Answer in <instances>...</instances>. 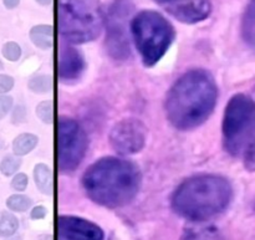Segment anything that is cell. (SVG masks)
Returning <instances> with one entry per match:
<instances>
[{
  "mask_svg": "<svg viewBox=\"0 0 255 240\" xmlns=\"http://www.w3.org/2000/svg\"><path fill=\"white\" fill-rule=\"evenodd\" d=\"M218 95L216 79L208 70H189L177 79L167 92L164 101L167 120L178 131L197 128L213 114Z\"/></svg>",
  "mask_w": 255,
  "mask_h": 240,
  "instance_id": "cell-1",
  "label": "cell"
},
{
  "mask_svg": "<svg viewBox=\"0 0 255 240\" xmlns=\"http://www.w3.org/2000/svg\"><path fill=\"white\" fill-rule=\"evenodd\" d=\"M81 186L97 206L117 209L134 201L142 186V173L136 163L121 157L97 159L85 171Z\"/></svg>",
  "mask_w": 255,
  "mask_h": 240,
  "instance_id": "cell-2",
  "label": "cell"
},
{
  "mask_svg": "<svg viewBox=\"0 0 255 240\" xmlns=\"http://www.w3.org/2000/svg\"><path fill=\"white\" fill-rule=\"evenodd\" d=\"M233 199V187L226 177L202 173L184 179L171 197L174 213L186 221L203 223L228 209Z\"/></svg>",
  "mask_w": 255,
  "mask_h": 240,
  "instance_id": "cell-3",
  "label": "cell"
},
{
  "mask_svg": "<svg viewBox=\"0 0 255 240\" xmlns=\"http://www.w3.org/2000/svg\"><path fill=\"white\" fill-rule=\"evenodd\" d=\"M56 19L60 35L71 45L94 41L105 27L101 0H57Z\"/></svg>",
  "mask_w": 255,
  "mask_h": 240,
  "instance_id": "cell-4",
  "label": "cell"
},
{
  "mask_svg": "<svg viewBox=\"0 0 255 240\" xmlns=\"http://www.w3.org/2000/svg\"><path fill=\"white\" fill-rule=\"evenodd\" d=\"M136 50L146 67H153L167 54L176 37L173 25L156 10H141L129 21Z\"/></svg>",
  "mask_w": 255,
  "mask_h": 240,
  "instance_id": "cell-5",
  "label": "cell"
},
{
  "mask_svg": "<svg viewBox=\"0 0 255 240\" xmlns=\"http://www.w3.org/2000/svg\"><path fill=\"white\" fill-rule=\"evenodd\" d=\"M222 142L232 157H246L255 146V101L248 95L236 94L227 104Z\"/></svg>",
  "mask_w": 255,
  "mask_h": 240,
  "instance_id": "cell-6",
  "label": "cell"
},
{
  "mask_svg": "<svg viewBox=\"0 0 255 240\" xmlns=\"http://www.w3.org/2000/svg\"><path fill=\"white\" fill-rule=\"evenodd\" d=\"M87 147L89 141L81 124L70 117H60L55 128V157L60 173H74L84 161Z\"/></svg>",
  "mask_w": 255,
  "mask_h": 240,
  "instance_id": "cell-7",
  "label": "cell"
},
{
  "mask_svg": "<svg viewBox=\"0 0 255 240\" xmlns=\"http://www.w3.org/2000/svg\"><path fill=\"white\" fill-rule=\"evenodd\" d=\"M133 11V0H114L105 12V45L107 54L117 61H125L131 56L128 21Z\"/></svg>",
  "mask_w": 255,
  "mask_h": 240,
  "instance_id": "cell-8",
  "label": "cell"
},
{
  "mask_svg": "<svg viewBox=\"0 0 255 240\" xmlns=\"http://www.w3.org/2000/svg\"><path fill=\"white\" fill-rule=\"evenodd\" d=\"M148 129L138 119H125L115 123L109 133L112 149L120 156H132L139 153L146 147Z\"/></svg>",
  "mask_w": 255,
  "mask_h": 240,
  "instance_id": "cell-9",
  "label": "cell"
},
{
  "mask_svg": "<svg viewBox=\"0 0 255 240\" xmlns=\"http://www.w3.org/2000/svg\"><path fill=\"white\" fill-rule=\"evenodd\" d=\"M56 231L60 239L64 240H105L101 227L76 216L57 217Z\"/></svg>",
  "mask_w": 255,
  "mask_h": 240,
  "instance_id": "cell-10",
  "label": "cell"
},
{
  "mask_svg": "<svg viewBox=\"0 0 255 240\" xmlns=\"http://www.w3.org/2000/svg\"><path fill=\"white\" fill-rule=\"evenodd\" d=\"M168 14L183 24H197L212 14L211 0H164L161 2Z\"/></svg>",
  "mask_w": 255,
  "mask_h": 240,
  "instance_id": "cell-11",
  "label": "cell"
},
{
  "mask_svg": "<svg viewBox=\"0 0 255 240\" xmlns=\"http://www.w3.org/2000/svg\"><path fill=\"white\" fill-rule=\"evenodd\" d=\"M86 69V61L79 49L72 45L62 46L57 59V77L62 84L77 81Z\"/></svg>",
  "mask_w": 255,
  "mask_h": 240,
  "instance_id": "cell-12",
  "label": "cell"
},
{
  "mask_svg": "<svg viewBox=\"0 0 255 240\" xmlns=\"http://www.w3.org/2000/svg\"><path fill=\"white\" fill-rule=\"evenodd\" d=\"M242 36L255 50V0H248L242 17Z\"/></svg>",
  "mask_w": 255,
  "mask_h": 240,
  "instance_id": "cell-13",
  "label": "cell"
},
{
  "mask_svg": "<svg viewBox=\"0 0 255 240\" xmlns=\"http://www.w3.org/2000/svg\"><path fill=\"white\" fill-rule=\"evenodd\" d=\"M181 240H226V238L216 227L196 226L187 228Z\"/></svg>",
  "mask_w": 255,
  "mask_h": 240,
  "instance_id": "cell-14",
  "label": "cell"
},
{
  "mask_svg": "<svg viewBox=\"0 0 255 240\" xmlns=\"http://www.w3.org/2000/svg\"><path fill=\"white\" fill-rule=\"evenodd\" d=\"M29 36L35 46L41 50H49L54 44V27L46 24L35 25L30 30Z\"/></svg>",
  "mask_w": 255,
  "mask_h": 240,
  "instance_id": "cell-15",
  "label": "cell"
},
{
  "mask_svg": "<svg viewBox=\"0 0 255 240\" xmlns=\"http://www.w3.org/2000/svg\"><path fill=\"white\" fill-rule=\"evenodd\" d=\"M34 181L40 193L44 196L52 193V173L47 164L37 163L34 167Z\"/></svg>",
  "mask_w": 255,
  "mask_h": 240,
  "instance_id": "cell-16",
  "label": "cell"
},
{
  "mask_svg": "<svg viewBox=\"0 0 255 240\" xmlns=\"http://www.w3.org/2000/svg\"><path fill=\"white\" fill-rule=\"evenodd\" d=\"M39 138L32 133H21L12 142V151L15 156H26L37 146Z\"/></svg>",
  "mask_w": 255,
  "mask_h": 240,
  "instance_id": "cell-17",
  "label": "cell"
},
{
  "mask_svg": "<svg viewBox=\"0 0 255 240\" xmlns=\"http://www.w3.org/2000/svg\"><path fill=\"white\" fill-rule=\"evenodd\" d=\"M17 229H19V221L16 217L10 212H2L0 214V237L9 238L15 236Z\"/></svg>",
  "mask_w": 255,
  "mask_h": 240,
  "instance_id": "cell-18",
  "label": "cell"
},
{
  "mask_svg": "<svg viewBox=\"0 0 255 240\" xmlns=\"http://www.w3.org/2000/svg\"><path fill=\"white\" fill-rule=\"evenodd\" d=\"M27 87L34 94H47L52 89V80L49 75H36L30 79Z\"/></svg>",
  "mask_w": 255,
  "mask_h": 240,
  "instance_id": "cell-19",
  "label": "cell"
},
{
  "mask_svg": "<svg viewBox=\"0 0 255 240\" xmlns=\"http://www.w3.org/2000/svg\"><path fill=\"white\" fill-rule=\"evenodd\" d=\"M31 199L29 197L24 196V194H12L6 201L7 208L12 212H17V213L26 212L31 207Z\"/></svg>",
  "mask_w": 255,
  "mask_h": 240,
  "instance_id": "cell-20",
  "label": "cell"
},
{
  "mask_svg": "<svg viewBox=\"0 0 255 240\" xmlns=\"http://www.w3.org/2000/svg\"><path fill=\"white\" fill-rule=\"evenodd\" d=\"M36 116L45 124H51L54 121V112H52L51 100H44L36 106Z\"/></svg>",
  "mask_w": 255,
  "mask_h": 240,
  "instance_id": "cell-21",
  "label": "cell"
},
{
  "mask_svg": "<svg viewBox=\"0 0 255 240\" xmlns=\"http://www.w3.org/2000/svg\"><path fill=\"white\" fill-rule=\"evenodd\" d=\"M20 166H21V159L19 156H6L0 163V172L6 177L12 176L19 171Z\"/></svg>",
  "mask_w": 255,
  "mask_h": 240,
  "instance_id": "cell-22",
  "label": "cell"
},
{
  "mask_svg": "<svg viewBox=\"0 0 255 240\" xmlns=\"http://www.w3.org/2000/svg\"><path fill=\"white\" fill-rule=\"evenodd\" d=\"M1 52L2 55H4L5 59L14 62L17 61V60L20 59V56H21V47H20L19 44H16V42L9 41L6 42V44H4Z\"/></svg>",
  "mask_w": 255,
  "mask_h": 240,
  "instance_id": "cell-23",
  "label": "cell"
},
{
  "mask_svg": "<svg viewBox=\"0 0 255 240\" xmlns=\"http://www.w3.org/2000/svg\"><path fill=\"white\" fill-rule=\"evenodd\" d=\"M27 183H29V178L25 173H17L15 174L14 178L11 181V188L16 192H24L26 189Z\"/></svg>",
  "mask_w": 255,
  "mask_h": 240,
  "instance_id": "cell-24",
  "label": "cell"
},
{
  "mask_svg": "<svg viewBox=\"0 0 255 240\" xmlns=\"http://www.w3.org/2000/svg\"><path fill=\"white\" fill-rule=\"evenodd\" d=\"M12 107V99L10 96L0 95V120L4 119Z\"/></svg>",
  "mask_w": 255,
  "mask_h": 240,
  "instance_id": "cell-25",
  "label": "cell"
},
{
  "mask_svg": "<svg viewBox=\"0 0 255 240\" xmlns=\"http://www.w3.org/2000/svg\"><path fill=\"white\" fill-rule=\"evenodd\" d=\"M14 87V79L9 75H0V95L9 92Z\"/></svg>",
  "mask_w": 255,
  "mask_h": 240,
  "instance_id": "cell-26",
  "label": "cell"
},
{
  "mask_svg": "<svg viewBox=\"0 0 255 240\" xmlns=\"http://www.w3.org/2000/svg\"><path fill=\"white\" fill-rule=\"evenodd\" d=\"M47 214V209L46 207L44 206H36L31 209V213H30V218L32 221H41L46 217Z\"/></svg>",
  "mask_w": 255,
  "mask_h": 240,
  "instance_id": "cell-27",
  "label": "cell"
},
{
  "mask_svg": "<svg viewBox=\"0 0 255 240\" xmlns=\"http://www.w3.org/2000/svg\"><path fill=\"white\" fill-rule=\"evenodd\" d=\"M25 120V109L21 106H17L14 110V114H12V122L14 123H20Z\"/></svg>",
  "mask_w": 255,
  "mask_h": 240,
  "instance_id": "cell-28",
  "label": "cell"
},
{
  "mask_svg": "<svg viewBox=\"0 0 255 240\" xmlns=\"http://www.w3.org/2000/svg\"><path fill=\"white\" fill-rule=\"evenodd\" d=\"M2 2H4L6 9H15L19 5L20 0H2Z\"/></svg>",
  "mask_w": 255,
  "mask_h": 240,
  "instance_id": "cell-29",
  "label": "cell"
},
{
  "mask_svg": "<svg viewBox=\"0 0 255 240\" xmlns=\"http://www.w3.org/2000/svg\"><path fill=\"white\" fill-rule=\"evenodd\" d=\"M35 1H36L37 4L42 5V6H46V5H50V4H51L52 0H35Z\"/></svg>",
  "mask_w": 255,
  "mask_h": 240,
  "instance_id": "cell-30",
  "label": "cell"
},
{
  "mask_svg": "<svg viewBox=\"0 0 255 240\" xmlns=\"http://www.w3.org/2000/svg\"><path fill=\"white\" fill-rule=\"evenodd\" d=\"M5 240H22V238L20 236H12V237H9V238H6Z\"/></svg>",
  "mask_w": 255,
  "mask_h": 240,
  "instance_id": "cell-31",
  "label": "cell"
},
{
  "mask_svg": "<svg viewBox=\"0 0 255 240\" xmlns=\"http://www.w3.org/2000/svg\"><path fill=\"white\" fill-rule=\"evenodd\" d=\"M2 69V64H1V61H0V70Z\"/></svg>",
  "mask_w": 255,
  "mask_h": 240,
  "instance_id": "cell-32",
  "label": "cell"
},
{
  "mask_svg": "<svg viewBox=\"0 0 255 240\" xmlns=\"http://www.w3.org/2000/svg\"><path fill=\"white\" fill-rule=\"evenodd\" d=\"M157 1H159V2H162V1H164V0H157Z\"/></svg>",
  "mask_w": 255,
  "mask_h": 240,
  "instance_id": "cell-33",
  "label": "cell"
},
{
  "mask_svg": "<svg viewBox=\"0 0 255 240\" xmlns=\"http://www.w3.org/2000/svg\"><path fill=\"white\" fill-rule=\"evenodd\" d=\"M60 240H64V239H60Z\"/></svg>",
  "mask_w": 255,
  "mask_h": 240,
  "instance_id": "cell-34",
  "label": "cell"
}]
</instances>
